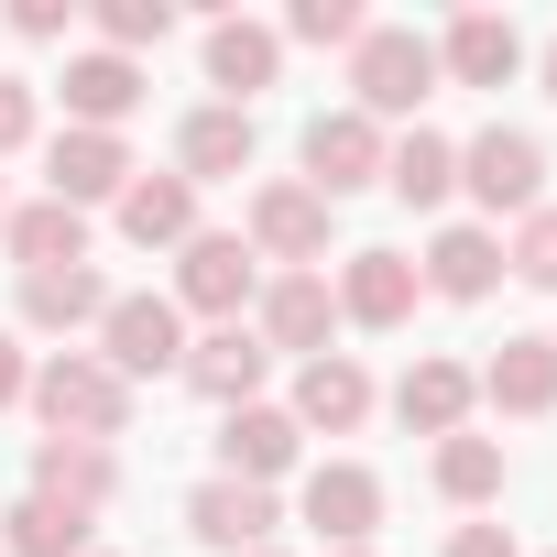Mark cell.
<instances>
[{"label": "cell", "mask_w": 557, "mask_h": 557, "mask_svg": "<svg viewBox=\"0 0 557 557\" xmlns=\"http://www.w3.org/2000/svg\"><path fill=\"white\" fill-rule=\"evenodd\" d=\"M426 99H437V45L416 23H372L350 45V110L361 121H416Z\"/></svg>", "instance_id": "6da1fadb"}, {"label": "cell", "mask_w": 557, "mask_h": 557, "mask_svg": "<svg viewBox=\"0 0 557 557\" xmlns=\"http://www.w3.org/2000/svg\"><path fill=\"white\" fill-rule=\"evenodd\" d=\"M55 437H88V448H110L121 426H132V383L99 361V350H55L45 372H34V394H23Z\"/></svg>", "instance_id": "7a4b0ae2"}, {"label": "cell", "mask_w": 557, "mask_h": 557, "mask_svg": "<svg viewBox=\"0 0 557 557\" xmlns=\"http://www.w3.org/2000/svg\"><path fill=\"white\" fill-rule=\"evenodd\" d=\"M251 296H262V262H251V240H240V230H197V240L175 251V318L230 329Z\"/></svg>", "instance_id": "3957f363"}, {"label": "cell", "mask_w": 557, "mask_h": 557, "mask_svg": "<svg viewBox=\"0 0 557 557\" xmlns=\"http://www.w3.org/2000/svg\"><path fill=\"white\" fill-rule=\"evenodd\" d=\"M459 186H470L492 219H535V197H546V143L492 121L481 143H459Z\"/></svg>", "instance_id": "277c9868"}, {"label": "cell", "mask_w": 557, "mask_h": 557, "mask_svg": "<svg viewBox=\"0 0 557 557\" xmlns=\"http://www.w3.org/2000/svg\"><path fill=\"white\" fill-rule=\"evenodd\" d=\"M99 361H110L121 383L175 372V361H186V318H175V296H110V318H99Z\"/></svg>", "instance_id": "5b68a950"}, {"label": "cell", "mask_w": 557, "mask_h": 557, "mask_svg": "<svg viewBox=\"0 0 557 557\" xmlns=\"http://www.w3.org/2000/svg\"><path fill=\"white\" fill-rule=\"evenodd\" d=\"M251 262H285V273H318V251H329V197L307 186V175H285V186H262L251 197Z\"/></svg>", "instance_id": "8992f818"}, {"label": "cell", "mask_w": 557, "mask_h": 557, "mask_svg": "<svg viewBox=\"0 0 557 557\" xmlns=\"http://www.w3.org/2000/svg\"><path fill=\"white\" fill-rule=\"evenodd\" d=\"M383 121H361V110H318L307 121V186L339 208V197H361V186H383Z\"/></svg>", "instance_id": "52a82bcc"}, {"label": "cell", "mask_w": 557, "mask_h": 557, "mask_svg": "<svg viewBox=\"0 0 557 557\" xmlns=\"http://www.w3.org/2000/svg\"><path fill=\"white\" fill-rule=\"evenodd\" d=\"M329 329H339L329 273H273V285L251 296V339H262V350H296V361H318V350H329Z\"/></svg>", "instance_id": "ba28073f"}, {"label": "cell", "mask_w": 557, "mask_h": 557, "mask_svg": "<svg viewBox=\"0 0 557 557\" xmlns=\"http://www.w3.org/2000/svg\"><path fill=\"white\" fill-rule=\"evenodd\" d=\"M143 164H132V143L121 132H55L45 143V197H66V208H121V186H132Z\"/></svg>", "instance_id": "9c48e42d"}, {"label": "cell", "mask_w": 557, "mask_h": 557, "mask_svg": "<svg viewBox=\"0 0 557 557\" xmlns=\"http://www.w3.org/2000/svg\"><path fill=\"white\" fill-rule=\"evenodd\" d=\"M273 524H285V513H273V492H251V481H230V470L186 492V535H197V546H219V557L273 546Z\"/></svg>", "instance_id": "30bf717a"}, {"label": "cell", "mask_w": 557, "mask_h": 557, "mask_svg": "<svg viewBox=\"0 0 557 557\" xmlns=\"http://www.w3.org/2000/svg\"><path fill=\"white\" fill-rule=\"evenodd\" d=\"M329 296H339V318H350V329H405V318H416V296H426V273H416L405 251H350Z\"/></svg>", "instance_id": "8fae6325"}, {"label": "cell", "mask_w": 557, "mask_h": 557, "mask_svg": "<svg viewBox=\"0 0 557 557\" xmlns=\"http://www.w3.org/2000/svg\"><path fill=\"white\" fill-rule=\"evenodd\" d=\"M208 405H262V372H273V350L251 339V318H230V329H208V339H186V361H175Z\"/></svg>", "instance_id": "7c38bea8"}, {"label": "cell", "mask_w": 557, "mask_h": 557, "mask_svg": "<svg viewBox=\"0 0 557 557\" xmlns=\"http://www.w3.org/2000/svg\"><path fill=\"white\" fill-rule=\"evenodd\" d=\"M296 513H307L329 546H372V524H383V481H372L361 459H329V470H307Z\"/></svg>", "instance_id": "4fadbf2b"}, {"label": "cell", "mask_w": 557, "mask_h": 557, "mask_svg": "<svg viewBox=\"0 0 557 557\" xmlns=\"http://www.w3.org/2000/svg\"><path fill=\"white\" fill-rule=\"evenodd\" d=\"M296 448H307V426H296L285 405H230V426H219V459H230V481H251V492L285 481Z\"/></svg>", "instance_id": "5bb4252c"}, {"label": "cell", "mask_w": 557, "mask_h": 557, "mask_svg": "<svg viewBox=\"0 0 557 557\" xmlns=\"http://www.w3.org/2000/svg\"><path fill=\"white\" fill-rule=\"evenodd\" d=\"M273 77H285V34H273V23H208V88H219V110H251Z\"/></svg>", "instance_id": "9a60e30c"}, {"label": "cell", "mask_w": 557, "mask_h": 557, "mask_svg": "<svg viewBox=\"0 0 557 557\" xmlns=\"http://www.w3.org/2000/svg\"><path fill=\"white\" fill-rule=\"evenodd\" d=\"M285 416H296L307 437H318V426H329V437H350V426L372 416V372H361L350 350H318V361L296 372V405H285Z\"/></svg>", "instance_id": "2e32d148"}, {"label": "cell", "mask_w": 557, "mask_h": 557, "mask_svg": "<svg viewBox=\"0 0 557 557\" xmlns=\"http://www.w3.org/2000/svg\"><path fill=\"white\" fill-rule=\"evenodd\" d=\"M524 66V34L503 23V12H459L448 34H437V77H459V88H503Z\"/></svg>", "instance_id": "e0dca14e"}, {"label": "cell", "mask_w": 557, "mask_h": 557, "mask_svg": "<svg viewBox=\"0 0 557 557\" xmlns=\"http://www.w3.org/2000/svg\"><path fill=\"white\" fill-rule=\"evenodd\" d=\"M132 110H143L132 55H66V132H121Z\"/></svg>", "instance_id": "ac0fdd59"}, {"label": "cell", "mask_w": 557, "mask_h": 557, "mask_svg": "<svg viewBox=\"0 0 557 557\" xmlns=\"http://www.w3.org/2000/svg\"><path fill=\"white\" fill-rule=\"evenodd\" d=\"M121 492V459L88 448V437H45L34 448V503H66V513H99Z\"/></svg>", "instance_id": "d6986e66"}, {"label": "cell", "mask_w": 557, "mask_h": 557, "mask_svg": "<svg viewBox=\"0 0 557 557\" xmlns=\"http://www.w3.org/2000/svg\"><path fill=\"white\" fill-rule=\"evenodd\" d=\"M492 416H557V339H503L492 372H470Z\"/></svg>", "instance_id": "ffe728a7"}, {"label": "cell", "mask_w": 557, "mask_h": 557, "mask_svg": "<svg viewBox=\"0 0 557 557\" xmlns=\"http://www.w3.org/2000/svg\"><path fill=\"white\" fill-rule=\"evenodd\" d=\"M416 273H426V296H448V307H481V296L503 285V240L459 219V230H437V240H426V262H416Z\"/></svg>", "instance_id": "44dd1931"}, {"label": "cell", "mask_w": 557, "mask_h": 557, "mask_svg": "<svg viewBox=\"0 0 557 557\" xmlns=\"http://www.w3.org/2000/svg\"><path fill=\"white\" fill-rule=\"evenodd\" d=\"M0 240H12V262H23V273H66V262H88V208L34 197V208L0 219Z\"/></svg>", "instance_id": "7402d4cb"}, {"label": "cell", "mask_w": 557, "mask_h": 557, "mask_svg": "<svg viewBox=\"0 0 557 557\" xmlns=\"http://www.w3.org/2000/svg\"><path fill=\"white\" fill-rule=\"evenodd\" d=\"M175 175L186 186H219V175H251V110H186V132H175Z\"/></svg>", "instance_id": "603a6c76"}, {"label": "cell", "mask_w": 557, "mask_h": 557, "mask_svg": "<svg viewBox=\"0 0 557 557\" xmlns=\"http://www.w3.org/2000/svg\"><path fill=\"white\" fill-rule=\"evenodd\" d=\"M121 240L186 251V240H197V186H186V175H132V186H121Z\"/></svg>", "instance_id": "cb8c5ba5"}, {"label": "cell", "mask_w": 557, "mask_h": 557, "mask_svg": "<svg viewBox=\"0 0 557 557\" xmlns=\"http://www.w3.org/2000/svg\"><path fill=\"white\" fill-rule=\"evenodd\" d=\"M470 405H481V383H470L459 361H437V350L394 383V416H405L416 437H459V426H470Z\"/></svg>", "instance_id": "d4e9b609"}, {"label": "cell", "mask_w": 557, "mask_h": 557, "mask_svg": "<svg viewBox=\"0 0 557 557\" xmlns=\"http://www.w3.org/2000/svg\"><path fill=\"white\" fill-rule=\"evenodd\" d=\"M110 318V285H99V273L88 262H66V273H23V329H99Z\"/></svg>", "instance_id": "484cf974"}, {"label": "cell", "mask_w": 557, "mask_h": 557, "mask_svg": "<svg viewBox=\"0 0 557 557\" xmlns=\"http://www.w3.org/2000/svg\"><path fill=\"white\" fill-rule=\"evenodd\" d=\"M383 186H394V197H405V208H437V197H448V186H459V143H448V132H426V121H416V132H405V143H394V153H383Z\"/></svg>", "instance_id": "4316f807"}, {"label": "cell", "mask_w": 557, "mask_h": 557, "mask_svg": "<svg viewBox=\"0 0 557 557\" xmlns=\"http://www.w3.org/2000/svg\"><path fill=\"white\" fill-rule=\"evenodd\" d=\"M0 557H88V513H66V503H12L0 513Z\"/></svg>", "instance_id": "83f0119b"}, {"label": "cell", "mask_w": 557, "mask_h": 557, "mask_svg": "<svg viewBox=\"0 0 557 557\" xmlns=\"http://www.w3.org/2000/svg\"><path fill=\"white\" fill-rule=\"evenodd\" d=\"M437 492H448V503H492V492H503V437H470V426L437 437Z\"/></svg>", "instance_id": "f1b7e54d"}, {"label": "cell", "mask_w": 557, "mask_h": 557, "mask_svg": "<svg viewBox=\"0 0 557 557\" xmlns=\"http://www.w3.org/2000/svg\"><path fill=\"white\" fill-rule=\"evenodd\" d=\"M175 34V0H99V55H143Z\"/></svg>", "instance_id": "f546056e"}, {"label": "cell", "mask_w": 557, "mask_h": 557, "mask_svg": "<svg viewBox=\"0 0 557 557\" xmlns=\"http://www.w3.org/2000/svg\"><path fill=\"white\" fill-rule=\"evenodd\" d=\"M503 273H524L535 296H557V208L513 219V240H503Z\"/></svg>", "instance_id": "4dcf8cb0"}, {"label": "cell", "mask_w": 557, "mask_h": 557, "mask_svg": "<svg viewBox=\"0 0 557 557\" xmlns=\"http://www.w3.org/2000/svg\"><path fill=\"white\" fill-rule=\"evenodd\" d=\"M361 34H372L361 0H296L285 12V45H361Z\"/></svg>", "instance_id": "1f68e13d"}, {"label": "cell", "mask_w": 557, "mask_h": 557, "mask_svg": "<svg viewBox=\"0 0 557 557\" xmlns=\"http://www.w3.org/2000/svg\"><path fill=\"white\" fill-rule=\"evenodd\" d=\"M23 143H34V77L0 66V153H23Z\"/></svg>", "instance_id": "d6a6232c"}, {"label": "cell", "mask_w": 557, "mask_h": 557, "mask_svg": "<svg viewBox=\"0 0 557 557\" xmlns=\"http://www.w3.org/2000/svg\"><path fill=\"white\" fill-rule=\"evenodd\" d=\"M66 23H77V12H66V0H12V34H23V45H55Z\"/></svg>", "instance_id": "836d02e7"}, {"label": "cell", "mask_w": 557, "mask_h": 557, "mask_svg": "<svg viewBox=\"0 0 557 557\" xmlns=\"http://www.w3.org/2000/svg\"><path fill=\"white\" fill-rule=\"evenodd\" d=\"M448 557H524V546H513L503 524H459V535H448Z\"/></svg>", "instance_id": "e575fe53"}, {"label": "cell", "mask_w": 557, "mask_h": 557, "mask_svg": "<svg viewBox=\"0 0 557 557\" xmlns=\"http://www.w3.org/2000/svg\"><path fill=\"white\" fill-rule=\"evenodd\" d=\"M23 394H34V361H23V339H12V329H0V405H23Z\"/></svg>", "instance_id": "d590c367"}, {"label": "cell", "mask_w": 557, "mask_h": 557, "mask_svg": "<svg viewBox=\"0 0 557 557\" xmlns=\"http://www.w3.org/2000/svg\"><path fill=\"white\" fill-rule=\"evenodd\" d=\"M546 99H557V45H546Z\"/></svg>", "instance_id": "8d00e7d4"}, {"label": "cell", "mask_w": 557, "mask_h": 557, "mask_svg": "<svg viewBox=\"0 0 557 557\" xmlns=\"http://www.w3.org/2000/svg\"><path fill=\"white\" fill-rule=\"evenodd\" d=\"M329 557H372V546H329Z\"/></svg>", "instance_id": "74e56055"}, {"label": "cell", "mask_w": 557, "mask_h": 557, "mask_svg": "<svg viewBox=\"0 0 557 557\" xmlns=\"http://www.w3.org/2000/svg\"><path fill=\"white\" fill-rule=\"evenodd\" d=\"M251 557H285V546H251Z\"/></svg>", "instance_id": "f35d334b"}, {"label": "cell", "mask_w": 557, "mask_h": 557, "mask_svg": "<svg viewBox=\"0 0 557 557\" xmlns=\"http://www.w3.org/2000/svg\"><path fill=\"white\" fill-rule=\"evenodd\" d=\"M0 219H12V208H0Z\"/></svg>", "instance_id": "ab89813d"}, {"label": "cell", "mask_w": 557, "mask_h": 557, "mask_svg": "<svg viewBox=\"0 0 557 557\" xmlns=\"http://www.w3.org/2000/svg\"><path fill=\"white\" fill-rule=\"evenodd\" d=\"M88 557H99V546H88Z\"/></svg>", "instance_id": "60d3db41"}]
</instances>
